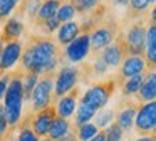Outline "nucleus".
Returning <instances> with one entry per match:
<instances>
[{"instance_id": "c85d7f7f", "label": "nucleus", "mask_w": 156, "mask_h": 141, "mask_svg": "<svg viewBox=\"0 0 156 141\" xmlns=\"http://www.w3.org/2000/svg\"><path fill=\"white\" fill-rule=\"evenodd\" d=\"M102 133H104V136H106V141H122L124 139V131H122L116 123L109 124L106 129H102Z\"/></svg>"}, {"instance_id": "f8f14e48", "label": "nucleus", "mask_w": 156, "mask_h": 141, "mask_svg": "<svg viewBox=\"0 0 156 141\" xmlns=\"http://www.w3.org/2000/svg\"><path fill=\"white\" fill-rule=\"evenodd\" d=\"M102 59L108 64V67H118L119 64H122V60L128 57V49H126L124 37L118 35V40L112 42L111 45H108L102 50Z\"/></svg>"}, {"instance_id": "49530a36", "label": "nucleus", "mask_w": 156, "mask_h": 141, "mask_svg": "<svg viewBox=\"0 0 156 141\" xmlns=\"http://www.w3.org/2000/svg\"><path fill=\"white\" fill-rule=\"evenodd\" d=\"M153 134H154V136H156V128H154V129H153Z\"/></svg>"}, {"instance_id": "6ab92c4d", "label": "nucleus", "mask_w": 156, "mask_h": 141, "mask_svg": "<svg viewBox=\"0 0 156 141\" xmlns=\"http://www.w3.org/2000/svg\"><path fill=\"white\" fill-rule=\"evenodd\" d=\"M72 131V124L69 123V119H64V118L55 116V119L52 121L51 129L47 133V138L52 141H61L64 136H67Z\"/></svg>"}, {"instance_id": "7ed1b4c3", "label": "nucleus", "mask_w": 156, "mask_h": 141, "mask_svg": "<svg viewBox=\"0 0 156 141\" xmlns=\"http://www.w3.org/2000/svg\"><path fill=\"white\" fill-rule=\"evenodd\" d=\"M114 87H116L114 81H106V82L94 84V86H91L81 96V101H79V103L92 107L94 111H101V109H104V107L108 106Z\"/></svg>"}, {"instance_id": "ea45409f", "label": "nucleus", "mask_w": 156, "mask_h": 141, "mask_svg": "<svg viewBox=\"0 0 156 141\" xmlns=\"http://www.w3.org/2000/svg\"><path fill=\"white\" fill-rule=\"evenodd\" d=\"M89 141H106V136H104V133H102V131H99V133L96 134L94 138H91Z\"/></svg>"}, {"instance_id": "bb28decb", "label": "nucleus", "mask_w": 156, "mask_h": 141, "mask_svg": "<svg viewBox=\"0 0 156 141\" xmlns=\"http://www.w3.org/2000/svg\"><path fill=\"white\" fill-rule=\"evenodd\" d=\"M76 13L77 12H76V9L71 5V3H61L57 13H55V19H57L61 24H66V22H71V20L76 17Z\"/></svg>"}, {"instance_id": "6e6552de", "label": "nucleus", "mask_w": 156, "mask_h": 141, "mask_svg": "<svg viewBox=\"0 0 156 141\" xmlns=\"http://www.w3.org/2000/svg\"><path fill=\"white\" fill-rule=\"evenodd\" d=\"M116 35H118V25H116L114 22L98 25L91 34H89V39H91V50L98 52V50L106 49L108 45L112 44V40H114Z\"/></svg>"}, {"instance_id": "2f4dec72", "label": "nucleus", "mask_w": 156, "mask_h": 141, "mask_svg": "<svg viewBox=\"0 0 156 141\" xmlns=\"http://www.w3.org/2000/svg\"><path fill=\"white\" fill-rule=\"evenodd\" d=\"M41 5H42V0H29V2H24L22 10H25V13H27V17L30 20H35Z\"/></svg>"}, {"instance_id": "1a4fd4ad", "label": "nucleus", "mask_w": 156, "mask_h": 141, "mask_svg": "<svg viewBox=\"0 0 156 141\" xmlns=\"http://www.w3.org/2000/svg\"><path fill=\"white\" fill-rule=\"evenodd\" d=\"M55 116H57V114H55L54 106H49V107H45V109L39 111V113H34L30 116L32 131H34L39 138H45L49 133V129H51L52 121L55 119Z\"/></svg>"}, {"instance_id": "f704fd0d", "label": "nucleus", "mask_w": 156, "mask_h": 141, "mask_svg": "<svg viewBox=\"0 0 156 141\" xmlns=\"http://www.w3.org/2000/svg\"><path fill=\"white\" fill-rule=\"evenodd\" d=\"M41 25H42V32H44L45 35H51L52 32H55V30L61 27V22H59L55 17H52V19H49V20H45V22H42Z\"/></svg>"}, {"instance_id": "dca6fc26", "label": "nucleus", "mask_w": 156, "mask_h": 141, "mask_svg": "<svg viewBox=\"0 0 156 141\" xmlns=\"http://www.w3.org/2000/svg\"><path fill=\"white\" fill-rule=\"evenodd\" d=\"M22 34H24V22L20 20V17H9L4 29H2V34H0V40L5 44L12 42V40H19Z\"/></svg>"}, {"instance_id": "2eb2a0df", "label": "nucleus", "mask_w": 156, "mask_h": 141, "mask_svg": "<svg viewBox=\"0 0 156 141\" xmlns=\"http://www.w3.org/2000/svg\"><path fill=\"white\" fill-rule=\"evenodd\" d=\"M77 87L72 89L69 94L62 96L61 99H57V104L54 106L55 114L59 118H64V119H69V118L74 116L76 113V107H77Z\"/></svg>"}, {"instance_id": "ddd939ff", "label": "nucleus", "mask_w": 156, "mask_h": 141, "mask_svg": "<svg viewBox=\"0 0 156 141\" xmlns=\"http://www.w3.org/2000/svg\"><path fill=\"white\" fill-rule=\"evenodd\" d=\"M139 103H126L121 104L119 109L116 111V124L121 128L122 131H131L134 128V118L138 113Z\"/></svg>"}, {"instance_id": "0eeeda50", "label": "nucleus", "mask_w": 156, "mask_h": 141, "mask_svg": "<svg viewBox=\"0 0 156 141\" xmlns=\"http://www.w3.org/2000/svg\"><path fill=\"white\" fill-rule=\"evenodd\" d=\"M128 56H143L146 50V27L144 24L139 22L133 24L128 29V34L124 37Z\"/></svg>"}, {"instance_id": "a18cd8bd", "label": "nucleus", "mask_w": 156, "mask_h": 141, "mask_svg": "<svg viewBox=\"0 0 156 141\" xmlns=\"http://www.w3.org/2000/svg\"><path fill=\"white\" fill-rule=\"evenodd\" d=\"M41 141H52V139H49V138H47V136H45V138H42V139H41Z\"/></svg>"}, {"instance_id": "393cba45", "label": "nucleus", "mask_w": 156, "mask_h": 141, "mask_svg": "<svg viewBox=\"0 0 156 141\" xmlns=\"http://www.w3.org/2000/svg\"><path fill=\"white\" fill-rule=\"evenodd\" d=\"M39 82V76L30 72H24L22 76V87H24V101H30V96L34 92L35 86Z\"/></svg>"}, {"instance_id": "f257e3e1", "label": "nucleus", "mask_w": 156, "mask_h": 141, "mask_svg": "<svg viewBox=\"0 0 156 141\" xmlns=\"http://www.w3.org/2000/svg\"><path fill=\"white\" fill-rule=\"evenodd\" d=\"M22 69L35 76L54 74L57 69V45L51 37H30V42L22 49Z\"/></svg>"}, {"instance_id": "a211bd4d", "label": "nucleus", "mask_w": 156, "mask_h": 141, "mask_svg": "<svg viewBox=\"0 0 156 141\" xmlns=\"http://www.w3.org/2000/svg\"><path fill=\"white\" fill-rule=\"evenodd\" d=\"M81 35V29H79V22H66L57 29V40L61 45H69L74 39Z\"/></svg>"}, {"instance_id": "09e8293b", "label": "nucleus", "mask_w": 156, "mask_h": 141, "mask_svg": "<svg viewBox=\"0 0 156 141\" xmlns=\"http://www.w3.org/2000/svg\"><path fill=\"white\" fill-rule=\"evenodd\" d=\"M0 76H2V72H0Z\"/></svg>"}, {"instance_id": "37998d69", "label": "nucleus", "mask_w": 156, "mask_h": 141, "mask_svg": "<svg viewBox=\"0 0 156 141\" xmlns=\"http://www.w3.org/2000/svg\"><path fill=\"white\" fill-rule=\"evenodd\" d=\"M4 45H5V44L2 42V40H0V54H2V50H4Z\"/></svg>"}, {"instance_id": "de8ad7c7", "label": "nucleus", "mask_w": 156, "mask_h": 141, "mask_svg": "<svg viewBox=\"0 0 156 141\" xmlns=\"http://www.w3.org/2000/svg\"><path fill=\"white\" fill-rule=\"evenodd\" d=\"M153 2H156V0H149V3H153Z\"/></svg>"}, {"instance_id": "79ce46f5", "label": "nucleus", "mask_w": 156, "mask_h": 141, "mask_svg": "<svg viewBox=\"0 0 156 141\" xmlns=\"http://www.w3.org/2000/svg\"><path fill=\"white\" fill-rule=\"evenodd\" d=\"M114 3L116 5H128L129 0H114Z\"/></svg>"}, {"instance_id": "e433bc0d", "label": "nucleus", "mask_w": 156, "mask_h": 141, "mask_svg": "<svg viewBox=\"0 0 156 141\" xmlns=\"http://www.w3.org/2000/svg\"><path fill=\"white\" fill-rule=\"evenodd\" d=\"M151 44H156V24H151L146 29V47Z\"/></svg>"}, {"instance_id": "7c9ffc66", "label": "nucleus", "mask_w": 156, "mask_h": 141, "mask_svg": "<svg viewBox=\"0 0 156 141\" xmlns=\"http://www.w3.org/2000/svg\"><path fill=\"white\" fill-rule=\"evenodd\" d=\"M149 5H151L149 0H129V12L133 17H139L148 10Z\"/></svg>"}, {"instance_id": "72a5a7b5", "label": "nucleus", "mask_w": 156, "mask_h": 141, "mask_svg": "<svg viewBox=\"0 0 156 141\" xmlns=\"http://www.w3.org/2000/svg\"><path fill=\"white\" fill-rule=\"evenodd\" d=\"M108 64L104 62V59H102L101 56H98L94 59V62H92V72H94V76H104L106 72H108Z\"/></svg>"}, {"instance_id": "473e14b6", "label": "nucleus", "mask_w": 156, "mask_h": 141, "mask_svg": "<svg viewBox=\"0 0 156 141\" xmlns=\"http://www.w3.org/2000/svg\"><path fill=\"white\" fill-rule=\"evenodd\" d=\"M144 62H146V69H154L156 67V44H151V45L146 47Z\"/></svg>"}, {"instance_id": "20e7f679", "label": "nucleus", "mask_w": 156, "mask_h": 141, "mask_svg": "<svg viewBox=\"0 0 156 141\" xmlns=\"http://www.w3.org/2000/svg\"><path fill=\"white\" fill-rule=\"evenodd\" d=\"M52 99H54V79H52V74H47L42 79H39L30 96L32 113H39V111L52 106Z\"/></svg>"}, {"instance_id": "4c0bfd02", "label": "nucleus", "mask_w": 156, "mask_h": 141, "mask_svg": "<svg viewBox=\"0 0 156 141\" xmlns=\"http://www.w3.org/2000/svg\"><path fill=\"white\" fill-rule=\"evenodd\" d=\"M9 81H10V74H9V72H5V74L0 76V103H2V99H4V96H5Z\"/></svg>"}, {"instance_id": "aec40b11", "label": "nucleus", "mask_w": 156, "mask_h": 141, "mask_svg": "<svg viewBox=\"0 0 156 141\" xmlns=\"http://www.w3.org/2000/svg\"><path fill=\"white\" fill-rule=\"evenodd\" d=\"M59 7H61V2H59V0H45V2H42L41 9H39V12H37V17H35V24L41 25L42 22L55 17Z\"/></svg>"}, {"instance_id": "4468645a", "label": "nucleus", "mask_w": 156, "mask_h": 141, "mask_svg": "<svg viewBox=\"0 0 156 141\" xmlns=\"http://www.w3.org/2000/svg\"><path fill=\"white\" fill-rule=\"evenodd\" d=\"M144 70H146L144 57L143 56H128L124 60H122L119 74H121L122 79H129V77L144 74Z\"/></svg>"}, {"instance_id": "a19ab883", "label": "nucleus", "mask_w": 156, "mask_h": 141, "mask_svg": "<svg viewBox=\"0 0 156 141\" xmlns=\"http://www.w3.org/2000/svg\"><path fill=\"white\" fill-rule=\"evenodd\" d=\"M151 24H156V5H154V9L151 10Z\"/></svg>"}, {"instance_id": "423d86ee", "label": "nucleus", "mask_w": 156, "mask_h": 141, "mask_svg": "<svg viewBox=\"0 0 156 141\" xmlns=\"http://www.w3.org/2000/svg\"><path fill=\"white\" fill-rule=\"evenodd\" d=\"M156 128V99L141 103L134 118V129L139 134H151Z\"/></svg>"}, {"instance_id": "9b49d317", "label": "nucleus", "mask_w": 156, "mask_h": 141, "mask_svg": "<svg viewBox=\"0 0 156 141\" xmlns=\"http://www.w3.org/2000/svg\"><path fill=\"white\" fill-rule=\"evenodd\" d=\"M22 49H24V44L20 40H12V42L5 44L4 50L0 54V72L5 74L9 69H12L20 60Z\"/></svg>"}, {"instance_id": "4be33fe9", "label": "nucleus", "mask_w": 156, "mask_h": 141, "mask_svg": "<svg viewBox=\"0 0 156 141\" xmlns=\"http://www.w3.org/2000/svg\"><path fill=\"white\" fill-rule=\"evenodd\" d=\"M17 128H19L17 141H41V138H39L30 128V116L25 118L24 123L20 121V124H19Z\"/></svg>"}, {"instance_id": "9d476101", "label": "nucleus", "mask_w": 156, "mask_h": 141, "mask_svg": "<svg viewBox=\"0 0 156 141\" xmlns=\"http://www.w3.org/2000/svg\"><path fill=\"white\" fill-rule=\"evenodd\" d=\"M91 50V39L89 34H81L77 39H74L67 47H66V59L72 64H77L87 57Z\"/></svg>"}, {"instance_id": "c756f323", "label": "nucleus", "mask_w": 156, "mask_h": 141, "mask_svg": "<svg viewBox=\"0 0 156 141\" xmlns=\"http://www.w3.org/2000/svg\"><path fill=\"white\" fill-rule=\"evenodd\" d=\"M19 2L20 0H0V22L12 15V12L19 5Z\"/></svg>"}, {"instance_id": "5701e85b", "label": "nucleus", "mask_w": 156, "mask_h": 141, "mask_svg": "<svg viewBox=\"0 0 156 141\" xmlns=\"http://www.w3.org/2000/svg\"><path fill=\"white\" fill-rule=\"evenodd\" d=\"M114 118H116L114 109H101V111H98L96 116H94V124L102 131V129H106L109 124L114 123Z\"/></svg>"}, {"instance_id": "c9c22d12", "label": "nucleus", "mask_w": 156, "mask_h": 141, "mask_svg": "<svg viewBox=\"0 0 156 141\" xmlns=\"http://www.w3.org/2000/svg\"><path fill=\"white\" fill-rule=\"evenodd\" d=\"M7 133H9V124H7V119H5L4 106L0 104V139L7 136Z\"/></svg>"}, {"instance_id": "58836bf2", "label": "nucleus", "mask_w": 156, "mask_h": 141, "mask_svg": "<svg viewBox=\"0 0 156 141\" xmlns=\"http://www.w3.org/2000/svg\"><path fill=\"white\" fill-rule=\"evenodd\" d=\"M134 141H156L154 134H141L139 138H136Z\"/></svg>"}, {"instance_id": "cd10ccee", "label": "nucleus", "mask_w": 156, "mask_h": 141, "mask_svg": "<svg viewBox=\"0 0 156 141\" xmlns=\"http://www.w3.org/2000/svg\"><path fill=\"white\" fill-rule=\"evenodd\" d=\"M99 2L101 0H71V5L76 9V12L87 13V12H92L94 9H98Z\"/></svg>"}, {"instance_id": "f3484780", "label": "nucleus", "mask_w": 156, "mask_h": 141, "mask_svg": "<svg viewBox=\"0 0 156 141\" xmlns=\"http://www.w3.org/2000/svg\"><path fill=\"white\" fill-rule=\"evenodd\" d=\"M154 99H156V72L151 70V72L144 74L143 84L138 91V103H149V101Z\"/></svg>"}, {"instance_id": "c03bdc74", "label": "nucleus", "mask_w": 156, "mask_h": 141, "mask_svg": "<svg viewBox=\"0 0 156 141\" xmlns=\"http://www.w3.org/2000/svg\"><path fill=\"white\" fill-rule=\"evenodd\" d=\"M0 141H12V138H10V136H9V138L5 136V138H2V139H0Z\"/></svg>"}, {"instance_id": "412c9836", "label": "nucleus", "mask_w": 156, "mask_h": 141, "mask_svg": "<svg viewBox=\"0 0 156 141\" xmlns=\"http://www.w3.org/2000/svg\"><path fill=\"white\" fill-rule=\"evenodd\" d=\"M96 113H98V111H94L92 107H89V106H86V104L79 103L77 107H76V113H74V118H76L74 124H76V128L82 126V124H86V123H91V121L94 119Z\"/></svg>"}, {"instance_id": "f03ea898", "label": "nucleus", "mask_w": 156, "mask_h": 141, "mask_svg": "<svg viewBox=\"0 0 156 141\" xmlns=\"http://www.w3.org/2000/svg\"><path fill=\"white\" fill-rule=\"evenodd\" d=\"M22 70L10 74L7 91L4 96V111L9 129H15L22 121V104H24V87H22Z\"/></svg>"}, {"instance_id": "b1692460", "label": "nucleus", "mask_w": 156, "mask_h": 141, "mask_svg": "<svg viewBox=\"0 0 156 141\" xmlns=\"http://www.w3.org/2000/svg\"><path fill=\"white\" fill-rule=\"evenodd\" d=\"M143 79H144V74H139V76L124 79V82H122V94H124V96H129V97L138 94L139 87H141V84H143Z\"/></svg>"}, {"instance_id": "39448f33", "label": "nucleus", "mask_w": 156, "mask_h": 141, "mask_svg": "<svg viewBox=\"0 0 156 141\" xmlns=\"http://www.w3.org/2000/svg\"><path fill=\"white\" fill-rule=\"evenodd\" d=\"M79 76H81V69H77L74 66H62V69L57 72V77L54 81V97L55 99H61L62 96H66L72 89H76Z\"/></svg>"}, {"instance_id": "a878e982", "label": "nucleus", "mask_w": 156, "mask_h": 141, "mask_svg": "<svg viewBox=\"0 0 156 141\" xmlns=\"http://www.w3.org/2000/svg\"><path fill=\"white\" fill-rule=\"evenodd\" d=\"M99 131L101 129H99L94 123H86V124H82V126L77 128L76 138H77V141H89L91 138H94Z\"/></svg>"}]
</instances>
